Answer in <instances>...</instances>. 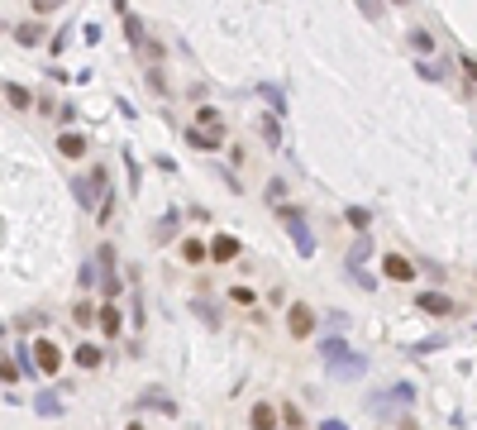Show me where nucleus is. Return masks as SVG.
Instances as JSON below:
<instances>
[{"instance_id":"5","label":"nucleus","mask_w":477,"mask_h":430,"mask_svg":"<svg viewBox=\"0 0 477 430\" xmlns=\"http://www.w3.org/2000/svg\"><path fill=\"white\" fill-rule=\"evenodd\" d=\"M248 421H253V430H272V426H277V411H272V407H268V402H258V407H253V416H248Z\"/></svg>"},{"instance_id":"7","label":"nucleus","mask_w":477,"mask_h":430,"mask_svg":"<svg viewBox=\"0 0 477 430\" xmlns=\"http://www.w3.org/2000/svg\"><path fill=\"white\" fill-rule=\"evenodd\" d=\"M58 148H62L67 158H82V153H86V139H82V134H62V139H58Z\"/></svg>"},{"instance_id":"6","label":"nucleus","mask_w":477,"mask_h":430,"mask_svg":"<svg viewBox=\"0 0 477 430\" xmlns=\"http://www.w3.org/2000/svg\"><path fill=\"white\" fill-rule=\"evenodd\" d=\"M415 306H420V311H434V316H444V311H454V306H449V297H434V292H425V297H415Z\"/></svg>"},{"instance_id":"4","label":"nucleus","mask_w":477,"mask_h":430,"mask_svg":"<svg viewBox=\"0 0 477 430\" xmlns=\"http://www.w3.org/2000/svg\"><path fill=\"white\" fill-rule=\"evenodd\" d=\"M210 258H215V263H229V258H239V239H229V234H220V239L210 244Z\"/></svg>"},{"instance_id":"15","label":"nucleus","mask_w":477,"mask_h":430,"mask_svg":"<svg viewBox=\"0 0 477 430\" xmlns=\"http://www.w3.org/2000/svg\"><path fill=\"white\" fill-rule=\"evenodd\" d=\"M401 430H415V421H401Z\"/></svg>"},{"instance_id":"14","label":"nucleus","mask_w":477,"mask_h":430,"mask_svg":"<svg viewBox=\"0 0 477 430\" xmlns=\"http://www.w3.org/2000/svg\"><path fill=\"white\" fill-rule=\"evenodd\" d=\"M410 43H415V48H420V53H425V48H434V43H430V34H425V29H415V34H410Z\"/></svg>"},{"instance_id":"11","label":"nucleus","mask_w":477,"mask_h":430,"mask_svg":"<svg viewBox=\"0 0 477 430\" xmlns=\"http://www.w3.org/2000/svg\"><path fill=\"white\" fill-rule=\"evenodd\" d=\"M220 139H224V134H205V129H191V144H196V148H215Z\"/></svg>"},{"instance_id":"2","label":"nucleus","mask_w":477,"mask_h":430,"mask_svg":"<svg viewBox=\"0 0 477 430\" xmlns=\"http://www.w3.org/2000/svg\"><path fill=\"white\" fill-rule=\"evenodd\" d=\"M382 273H386L391 282H410V278H415V268H410V258H401V253H386V263H382Z\"/></svg>"},{"instance_id":"3","label":"nucleus","mask_w":477,"mask_h":430,"mask_svg":"<svg viewBox=\"0 0 477 430\" xmlns=\"http://www.w3.org/2000/svg\"><path fill=\"white\" fill-rule=\"evenodd\" d=\"M34 349H38V368H43V373H58V363H62V349H58L53 339H38Z\"/></svg>"},{"instance_id":"16","label":"nucleus","mask_w":477,"mask_h":430,"mask_svg":"<svg viewBox=\"0 0 477 430\" xmlns=\"http://www.w3.org/2000/svg\"><path fill=\"white\" fill-rule=\"evenodd\" d=\"M129 430H143V426H129Z\"/></svg>"},{"instance_id":"13","label":"nucleus","mask_w":477,"mask_h":430,"mask_svg":"<svg viewBox=\"0 0 477 430\" xmlns=\"http://www.w3.org/2000/svg\"><path fill=\"white\" fill-rule=\"evenodd\" d=\"M349 225H353V229H368V211L353 206V211H349Z\"/></svg>"},{"instance_id":"8","label":"nucleus","mask_w":477,"mask_h":430,"mask_svg":"<svg viewBox=\"0 0 477 430\" xmlns=\"http://www.w3.org/2000/svg\"><path fill=\"white\" fill-rule=\"evenodd\" d=\"M100 330L105 335H119V306H100Z\"/></svg>"},{"instance_id":"9","label":"nucleus","mask_w":477,"mask_h":430,"mask_svg":"<svg viewBox=\"0 0 477 430\" xmlns=\"http://www.w3.org/2000/svg\"><path fill=\"white\" fill-rule=\"evenodd\" d=\"M182 258H187V263H200V258H205V244H200V239H187V244H182Z\"/></svg>"},{"instance_id":"12","label":"nucleus","mask_w":477,"mask_h":430,"mask_svg":"<svg viewBox=\"0 0 477 430\" xmlns=\"http://www.w3.org/2000/svg\"><path fill=\"white\" fill-rule=\"evenodd\" d=\"M5 96H10V106H29V91H24V87H14V82H10V87H5Z\"/></svg>"},{"instance_id":"1","label":"nucleus","mask_w":477,"mask_h":430,"mask_svg":"<svg viewBox=\"0 0 477 430\" xmlns=\"http://www.w3.org/2000/svg\"><path fill=\"white\" fill-rule=\"evenodd\" d=\"M286 330H291V339H310V330H315V311H310L305 302H296V306L286 311Z\"/></svg>"},{"instance_id":"10","label":"nucleus","mask_w":477,"mask_h":430,"mask_svg":"<svg viewBox=\"0 0 477 430\" xmlns=\"http://www.w3.org/2000/svg\"><path fill=\"white\" fill-rule=\"evenodd\" d=\"M77 363H82V368H95V363H100V349H95V344H82V349H77Z\"/></svg>"}]
</instances>
